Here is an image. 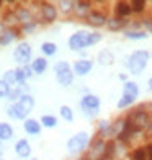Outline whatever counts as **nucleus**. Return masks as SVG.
<instances>
[{
  "mask_svg": "<svg viewBox=\"0 0 152 160\" xmlns=\"http://www.w3.org/2000/svg\"><path fill=\"white\" fill-rule=\"evenodd\" d=\"M129 158L131 160H147V149L146 145H137L131 152H129Z\"/></svg>",
  "mask_w": 152,
  "mask_h": 160,
  "instance_id": "obj_30",
  "label": "nucleus"
},
{
  "mask_svg": "<svg viewBox=\"0 0 152 160\" xmlns=\"http://www.w3.org/2000/svg\"><path fill=\"white\" fill-rule=\"evenodd\" d=\"M124 38L131 39V41H141V39H147L149 33L144 30H124Z\"/></svg>",
  "mask_w": 152,
  "mask_h": 160,
  "instance_id": "obj_26",
  "label": "nucleus"
},
{
  "mask_svg": "<svg viewBox=\"0 0 152 160\" xmlns=\"http://www.w3.org/2000/svg\"><path fill=\"white\" fill-rule=\"evenodd\" d=\"M141 25L146 28V31H147L149 34H152V18H144V20L141 21Z\"/></svg>",
  "mask_w": 152,
  "mask_h": 160,
  "instance_id": "obj_36",
  "label": "nucleus"
},
{
  "mask_svg": "<svg viewBox=\"0 0 152 160\" xmlns=\"http://www.w3.org/2000/svg\"><path fill=\"white\" fill-rule=\"evenodd\" d=\"M5 3H7V2H3V0H0V10L3 8V5H5Z\"/></svg>",
  "mask_w": 152,
  "mask_h": 160,
  "instance_id": "obj_42",
  "label": "nucleus"
},
{
  "mask_svg": "<svg viewBox=\"0 0 152 160\" xmlns=\"http://www.w3.org/2000/svg\"><path fill=\"white\" fill-rule=\"evenodd\" d=\"M41 52L44 57H53L57 54V44L54 41H44L41 44Z\"/></svg>",
  "mask_w": 152,
  "mask_h": 160,
  "instance_id": "obj_29",
  "label": "nucleus"
},
{
  "mask_svg": "<svg viewBox=\"0 0 152 160\" xmlns=\"http://www.w3.org/2000/svg\"><path fill=\"white\" fill-rule=\"evenodd\" d=\"M7 28H8V26H7V25H5V21L0 18V34H3V33L7 31Z\"/></svg>",
  "mask_w": 152,
  "mask_h": 160,
  "instance_id": "obj_38",
  "label": "nucleus"
},
{
  "mask_svg": "<svg viewBox=\"0 0 152 160\" xmlns=\"http://www.w3.org/2000/svg\"><path fill=\"white\" fill-rule=\"evenodd\" d=\"M53 70H54L56 82L61 87H70L74 83L75 74H74V70H72V64H69L67 61H57L53 65Z\"/></svg>",
  "mask_w": 152,
  "mask_h": 160,
  "instance_id": "obj_3",
  "label": "nucleus"
},
{
  "mask_svg": "<svg viewBox=\"0 0 152 160\" xmlns=\"http://www.w3.org/2000/svg\"><path fill=\"white\" fill-rule=\"evenodd\" d=\"M106 154V142L105 139H97L90 144V150H89V160H100L103 158Z\"/></svg>",
  "mask_w": 152,
  "mask_h": 160,
  "instance_id": "obj_12",
  "label": "nucleus"
},
{
  "mask_svg": "<svg viewBox=\"0 0 152 160\" xmlns=\"http://www.w3.org/2000/svg\"><path fill=\"white\" fill-rule=\"evenodd\" d=\"M23 131L28 134V136H39L41 131H43V126L39 119H34V118H28L23 121Z\"/></svg>",
  "mask_w": 152,
  "mask_h": 160,
  "instance_id": "obj_19",
  "label": "nucleus"
},
{
  "mask_svg": "<svg viewBox=\"0 0 152 160\" xmlns=\"http://www.w3.org/2000/svg\"><path fill=\"white\" fill-rule=\"evenodd\" d=\"M21 72H23V77H25V80L28 82L33 75H34V72H33V69H31V64H28V65H21Z\"/></svg>",
  "mask_w": 152,
  "mask_h": 160,
  "instance_id": "obj_35",
  "label": "nucleus"
},
{
  "mask_svg": "<svg viewBox=\"0 0 152 160\" xmlns=\"http://www.w3.org/2000/svg\"><path fill=\"white\" fill-rule=\"evenodd\" d=\"M34 59L33 57V48L30 42L26 41H20L17 48L13 49V61H15L18 64V67H21V65H28L31 64V61Z\"/></svg>",
  "mask_w": 152,
  "mask_h": 160,
  "instance_id": "obj_8",
  "label": "nucleus"
},
{
  "mask_svg": "<svg viewBox=\"0 0 152 160\" xmlns=\"http://www.w3.org/2000/svg\"><path fill=\"white\" fill-rule=\"evenodd\" d=\"M38 21H33V23H28L25 26H20V30H21V34H33L36 31V28H38Z\"/></svg>",
  "mask_w": 152,
  "mask_h": 160,
  "instance_id": "obj_34",
  "label": "nucleus"
},
{
  "mask_svg": "<svg viewBox=\"0 0 152 160\" xmlns=\"http://www.w3.org/2000/svg\"><path fill=\"white\" fill-rule=\"evenodd\" d=\"M5 154V142H0V158H3Z\"/></svg>",
  "mask_w": 152,
  "mask_h": 160,
  "instance_id": "obj_39",
  "label": "nucleus"
},
{
  "mask_svg": "<svg viewBox=\"0 0 152 160\" xmlns=\"http://www.w3.org/2000/svg\"><path fill=\"white\" fill-rule=\"evenodd\" d=\"M108 20H110V17L106 15V12L93 7V10L90 12L89 18H87V23H89L90 26H93V28H101V26H106Z\"/></svg>",
  "mask_w": 152,
  "mask_h": 160,
  "instance_id": "obj_10",
  "label": "nucleus"
},
{
  "mask_svg": "<svg viewBox=\"0 0 152 160\" xmlns=\"http://www.w3.org/2000/svg\"><path fill=\"white\" fill-rule=\"evenodd\" d=\"M26 93H30V87H28V83H18L15 87H12V92L8 95L10 103H17V101L23 95H26Z\"/></svg>",
  "mask_w": 152,
  "mask_h": 160,
  "instance_id": "obj_20",
  "label": "nucleus"
},
{
  "mask_svg": "<svg viewBox=\"0 0 152 160\" xmlns=\"http://www.w3.org/2000/svg\"><path fill=\"white\" fill-rule=\"evenodd\" d=\"M17 103L23 108L25 111H28V113H31L33 111V108H34V97L31 95V93H26V95H23L21 97Z\"/></svg>",
  "mask_w": 152,
  "mask_h": 160,
  "instance_id": "obj_28",
  "label": "nucleus"
},
{
  "mask_svg": "<svg viewBox=\"0 0 152 160\" xmlns=\"http://www.w3.org/2000/svg\"><path fill=\"white\" fill-rule=\"evenodd\" d=\"M48 65L49 64H48V59L44 56H38L31 61V69L34 72V75H43L48 70Z\"/></svg>",
  "mask_w": 152,
  "mask_h": 160,
  "instance_id": "obj_22",
  "label": "nucleus"
},
{
  "mask_svg": "<svg viewBox=\"0 0 152 160\" xmlns=\"http://www.w3.org/2000/svg\"><path fill=\"white\" fill-rule=\"evenodd\" d=\"M13 150H15V155L21 160H28L31 158V154H33V149H31V144L30 141L26 139V137H21V139H18L15 142V147H13Z\"/></svg>",
  "mask_w": 152,
  "mask_h": 160,
  "instance_id": "obj_11",
  "label": "nucleus"
},
{
  "mask_svg": "<svg viewBox=\"0 0 152 160\" xmlns=\"http://www.w3.org/2000/svg\"><path fill=\"white\" fill-rule=\"evenodd\" d=\"M133 15V10H131V3L124 2V0H119V2H114L113 3V17L121 18V20H126Z\"/></svg>",
  "mask_w": 152,
  "mask_h": 160,
  "instance_id": "obj_14",
  "label": "nucleus"
},
{
  "mask_svg": "<svg viewBox=\"0 0 152 160\" xmlns=\"http://www.w3.org/2000/svg\"><path fill=\"white\" fill-rule=\"evenodd\" d=\"M90 31H85V30H79L75 33H72L69 36V41H67V46L70 51L74 52H82L84 49L87 48H92V41H90Z\"/></svg>",
  "mask_w": 152,
  "mask_h": 160,
  "instance_id": "obj_7",
  "label": "nucleus"
},
{
  "mask_svg": "<svg viewBox=\"0 0 152 160\" xmlns=\"http://www.w3.org/2000/svg\"><path fill=\"white\" fill-rule=\"evenodd\" d=\"M15 13V20L20 26H25L28 23H33L36 20V13L31 10V7H26L25 3H17V7H12Z\"/></svg>",
  "mask_w": 152,
  "mask_h": 160,
  "instance_id": "obj_9",
  "label": "nucleus"
},
{
  "mask_svg": "<svg viewBox=\"0 0 152 160\" xmlns=\"http://www.w3.org/2000/svg\"><path fill=\"white\" fill-rule=\"evenodd\" d=\"M59 116H61L64 121H67V122L74 121V111H72V108L69 105H62L59 108Z\"/></svg>",
  "mask_w": 152,
  "mask_h": 160,
  "instance_id": "obj_32",
  "label": "nucleus"
},
{
  "mask_svg": "<svg viewBox=\"0 0 152 160\" xmlns=\"http://www.w3.org/2000/svg\"><path fill=\"white\" fill-rule=\"evenodd\" d=\"M126 26H128V20H121V18H116V17H110V20H108V23H106V28L110 31H121V30H124Z\"/></svg>",
  "mask_w": 152,
  "mask_h": 160,
  "instance_id": "obj_25",
  "label": "nucleus"
},
{
  "mask_svg": "<svg viewBox=\"0 0 152 160\" xmlns=\"http://www.w3.org/2000/svg\"><path fill=\"white\" fill-rule=\"evenodd\" d=\"M39 122H41V126L46 128V129H54L59 124V119H57V116H54V114H43L39 118Z\"/></svg>",
  "mask_w": 152,
  "mask_h": 160,
  "instance_id": "obj_27",
  "label": "nucleus"
},
{
  "mask_svg": "<svg viewBox=\"0 0 152 160\" xmlns=\"http://www.w3.org/2000/svg\"><path fill=\"white\" fill-rule=\"evenodd\" d=\"M93 10V3L89 2V0H79L75 2V8H74V15L77 18H89L90 12Z\"/></svg>",
  "mask_w": 152,
  "mask_h": 160,
  "instance_id": "obj_18",
  "label": "nucleus"
},
{
  "mask_svg": "<svg viewBox=\"0 0 152 160\" xmlns=\"http://www.w3.org/2000/svg\"><path fill=\"white\" fill-rule=\"evenodd\" d=\"M21 36V30L20 28H7V31L3 34H0V48H7L10 46L13 41H17Z\"/></svg>",
  "mask_w": 152,
  "mask_h": 160,
  "instance_id": "obj_17",
  "label": "nucleus"
},
{
  "mask_svg": "<svg viewBox=\"0 0 152 160\" xmlns=\"http://www.w3.org/2000/svg\"><path fill=\"white\" fill-rule=\"evenodd\" d=\"M97 62L100 65H113L114 64V54L110 49H101L97 54Z\"/></svg>",
  "mask_w": 152,
  "mask_h": 160,
  "instance_id": "obj_24",
  "label": "nucleus"
},
{
  "mask_svg": "<svg viewBox=\"0 0 152 160\" xmlns=\"http://www.w3.org/2000/svg\"><path fill=\"white\" fill-rule=\"evenodd\" d=\"M2 78L5 80V82H8L12 87H15V85H18V83H26V80H25V77H23V72H21L20 67L5 70Z\"/></svg>",
  "mask_w": 152,
  "mask_h": 160,
  "instance_id": "obj_15",
  "label": "nucleus"
},
{
  "mask_svg": "<svg viewBox=\"0 0 152 160\" xmlns=\"http://www.w3.org/2000/svg\"><path fill=\"white\" fill-rule=\"evenodd\" d=\"M93 69V61L92 59H77L72 64V70L77 77H85L89 75Z\"/></svg>",
  "mask_w": 152,
  "mask_h": 160,
  "instance_id": "obj_13",
  "label": "nucleus"
},
{
  "mask_svg": "<svg viewBox=\"0 0 152 160\" xmlns=\"http://www.w3.org/2000/svg\"><path fill=\"white\" fill-rule=\"evenodd\" d=\"M137 97H139V85L133 80H128V82L123 83V95L118 100L116 108L118 110H124V108H129L131 105L136 103Z\"/></svg>",
  "mask_w": 152,
  "mask_h": 160,
  "instance_id": "obj_4",
  "label": "nucleus"
},
{
  "mask_svg": "<svg viewBox=\"0 0 152 160\" xmlns=\"http://www.w3.org/2000/svg\"><path fill=\"white\" fill-rule=\"evenodd\" d=\"M147 87H149V92H152V77L147 80Z\"/></svg>",
  "mask_w": 152,
  "mask_h": 160,
  "instance_id": "obj_41",
  "label": "nucleus"
},
{
  "mask_svg": "<svg viewBox=\"0 0 152 160\" xmlns=\"http://www.w3.org/2000/svg\"><path fill=\"white\" fill-rule=\"evenodd\" d=\"M149 59H150V52H149V51L137 49V51H134V52H131V56L128 57L126 67H128V70L131 72V74L137 75V74H141V72L147 67Z\"/></svg>",
  "mask_w": 152,
  "mask_h": 160,
  "instance_id": "obj_2",
  "label": "nucleus"
},
{
  "mask_svg": "<svg viewBox=\"0 0 152 160\" xmlns=\"http://www.w3.org/2000/svg\"><path fill=\"white\" fill-rule=\"evenodd\" d=\"M56 5H57L59 13L64 15V17L72 15V13H74V8H75V2H74V0H59Z\"/></svg>",
  "mask_w": 152,
  "mask_h": 160,
  "instance_id": "obj_23",
  "label": "nucleus"
},
{
  "mask_svg": "<svg viewBox=\"0 0 152 160\" xmlns=\"http://www.w3.org/2000/svg\"><path fill=\"white\" fill-rule=\"evenodd\" d=\"M10 92H12V85L5 82L3 78H0V98H8Z\"/></svg>",
  "mask_w": 152,
  "mask_h": 160,
  "instance_id": "obj_33",
  "label": "nucleus"
},
{
  "mask_svg": "<svg viewBox=\"0 0 152 160\" xmlns=\"http://www.w3.org/2000/svg\"><path fill=\"white\" fill-rule=\"evenodd\" d=\"M59 17V10H57V5L53 2H38V13H36V20L38 23L43 25H53L54 21Z\"/></svg>",
  "mask_w": 152,
  "mask_h": 160,
  "instance_id": "obj_5",
  "label": "nucleus"
},
{
  "mask_svg": "<svg viewBox=\"0 0 152 160\" xmlns=\"http://www.w3.org/2000/svg\"><path fill=\"white\" fill-rule=\"evenodd\" d=\"M131 10H133V13H136V15H141V13H144L147 10V2L146 0H131Z\"/></svg>",
  "mask_w": 152,
  "mask_h": 160,
  "instance_id": "obj_31",
  "label": "nucleus"
},
{
  "mask_svg": "<svg viewBox=\"0 0 152 160\" xmlns=\"http://www.w3.org/2000/svg\"><path fill=\"white\" fill-rule=\"evenodd\" d=\"M89 145H90V134L87 131H79L72 137H69L66 149L69 155H82L89 149Z\"/></svg>",
  "mask_w": 152,
  "mask_h": 160,
  "instance_id": "obj_1",
  "label": "nucleus"
},
{
  "mask_svg": "<svg viewBox=\"0 0 152 160\" xmlns=\"http://www.w3.org/2000/svg\"><path fill=\"white\" fill-rule=\"evenodd\" d=\"M100 106H101V100L95 93H85L80 98V110L87 119L97 118L100 113Z\"/></svg>",
  "mask_w": 152,
  "mask_h": 160,
  "instance_id": "obj_6",
  "label": "nucleus"
},
{
  "mask_svg": "<svg viewBox=\"0 0 152 160\" xmlns=\"http://www.w3.org/2000/svg\"><path fill=\"white\" fill-rule=\"evenodd\" d=\"M28 160H39L38 157H31V158H28Z\"/></svg>",
  "mask_w": 152,
  "mask_h": 160,
  "instance_id": "obj_43",
  "label": "nucleus"
},
{
  "mask_svg": "<svg viewBox=\"0 0 152 160\" xmlns=\"http://www.w3.org/2000/svg\"><path fill=\"white\" fill-rule=\"evenodd\" d=\"M0 160H7V158H0Z\"/></svg>",
  "mask_w": 152,
  "mask_h": 160,
  "instance_id": "obj_44",
  "label": "nucleus"
},
{
  "mask_svg": "<svg viewBox=\"0 0 152 160\" xmlns=\"http://www.w3.org/2000/svg\"><path fill=\"white\" fill-rule=\"evenodd\" d=\"M28 114L30 113L25 111L18 103H8V106H7V116L13 121H25L28 119Z\"/></svg>",
  "mask_w": 152,
  "mask_h": 160,
  "instance_id": "obj_16",
  "label": "nucleus"
},
{
  "mask_svg": "<svg viewBox=\"0 0 152 160\" xmlns=\"http://www.w3.org/2000/svg\"><path fill=\"white\" fill-rule=\"evenodd\" d=\"M118 78H119V80H123V82H128V75H126V74H119V75H118Z\"/></svg>",
  "mask_w": 152,
  "mask_h": 160,
  "instance_id": "obj_40",
  "label": "nucleus"
},
{
  "mask_svg": "<svg viewBox=\"0 0 152 160\" xmlns=\"http://www.w3.org/2000/svg\"><path fill=\"white\" fill-rule=\"evenodd\" d=\"M146 149H147V160H152V142L146 144Z\"/></svg>",
  "mask_w": 152,
  "mask_h": 160,
  "instance_id": "obj_37",
  "label": "nucleus"
},
{
  "mask_svg": "<svg viewBox=\"0 0 152 160\" xmlns=\"http://www.w3.org/2000/svg\"><path fill=\"white\" fill-rule=\"evenodd\" d=\"M15 136V129L8 121H0V142H8Z\"/></svg>",
  "mask_w": 152,
  "mask_h": 160,
  "instance_id": "obj_21",
  "label": "nucleus"
}]
</instances>
